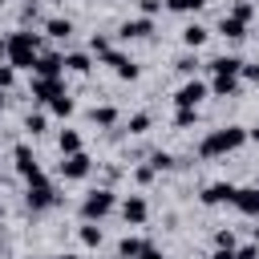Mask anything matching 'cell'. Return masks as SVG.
Segmentation results:
<instances>
[{"mask_svg": "<svg viewBox=\"0 0 259 259\" xmlns=\"http://www.w3.org/2000/svg\"><path fill=\"white\" fill-rule=\"evenodd\" d=\"M243 142H247V130L243 125H223V130H210L198 142V154L202 158H223V154H235Z\"/></svg>", "mask_w": 259, "mask_h": 259, "instance_id": "6da1fadb", "label": "cell"}, {"mask_svg": "<svg viewBox=\"0 0 259 259\" xmlns=\"http://www.w3.org/2000/svg\"><path fill=\"white\" fill-rule=\"evenodd\" d=\"M36 49H40L36 32H12L4 40V53H8V65L12 69H36V57H40Z\"/></svg>", "mask_w": 259, "mask_h": 259, "instance_id": "7a4b0ae2", "label": "cell"}, {"mask_svg": "<svg viewBox=\"0 0 259 259\" xmlns=\"http://www.w3.org/2000/svg\"><path fill=\"white\" fill-rule=\"evenodd\" d=\"M109 210H113V190H109V186L89 190V194H85V202H81V219H85V223H101Z\"/></svg>", "mask_w": 259, "mask_h": 259, "instance_id": "3957f363", "label": "cell"}, {"mask_svg": "<svg viewBox=\"0 0 259 259\" xmlns=\"http://www.w3.org/2000/svg\"><path fill=\"white\" fill-rule=\"evenodd\" d=\"M24 202H28V210H49V206L57 202V190L49 186V178H36V182H28Z\"/></svg>", "mask_w": 259, "mask_h": 259, "instance_id": "277c9868", "label": "cell"}, {"mask_svg": "<svg viewBox=\"0 0 259 259\" xmlns=\"http://www.w3.org/2000/svg\"><path fill=\"white\" fill-rule=\"evenodd\" d=\"M235 194H239V186H231V182H210V186L202 190V202H206V206H223V202L235 206Z\"/></svg>", "mask_w": 259, "mask_h": 259, "instance_id": "5b68a950", "label": "cell"}, {"mask_svg": "<svg viewBox=\"0 0 259 259\" xmlns=\"http://www.w3.org/2000/svg\"><path fill=\"white\" fill-rule=\"evenodd\" d=\"M101 61H105V65H109V69H113L117 77H125V81H134V77H138V65H134V61H130L125 53H117V49L101 53Z\"/></svg>", "mask_w": 259, "mask_h": 259, "instance_id": "8992f818", "label": "cell"}, {"mask_svg": "<svg viewBox=\"0 0 259 259\" xmlns=\"http://www.w3.org/2000/svg\"><path fill=\"white\" fill-rule=\"evenodd\" d=\"M206 97V85L202 81H186L178 93H174V101H178V109H198V101Z\"/></svg>", "mask_w": 259, "mask_h": 259, "instance_id": "52a82bcc", "label": "cell"}, {"mask_svg": "<svg viewBox=\"0 0 259 259\" xmlns=\"http://www.w3.org/2000/svg\"><path fill=\"white\" fill-rule=\"evenodd\" d=\"M12 158H16V170H20V174H24V178H28V182H36V178H45V174H40V166H36V158H32V150H28V146H16V150H12Z\"/></svg>", "mask_w": 259, "mask_h": 259, "instance_id": "ba28073f", "label": "cell"}, {"mask_svg": "<svg viewBox=\"0 0 259 259\" xmlns=\"http://www.w3.org/2000/svg\"><path fill=\"white\" fill-rule=\"evenodd\" d=\"M89 170H93V162H89V154H85V150H81V154H69V158L61 162V174H65V178H73V182H77V178H85Z\"/></svg>", "mask_w": 259, "mask_h": 259, "instance_id": "9c48e42d", "label": "cell"}, {"mask_svg": "<svg viewBox=\"0 0 259 259\" xmlns=\"http://www.w3.org/2000/svg\"><path fill=\"white\" fill-rule=\"evenodd\" d=\"M65 89H61V77H32V97L36 101H53V97H61Z\"/></svg>", "mask_w": 259, "mask_h": 259, "instance_id": "30bf717a", "label": "cell"}, {"mask_svg": "<svg viewBox=\"0 0 259 259\" xmlns=\"http://www.w3.org/2000/svg\"><path fill=\"white\" fill-rule=\"evenodd\" d=\"M154 32V24H150V16H138V20H125L121 28H117V36L121 40H142V36H150Z\"/></svg>", "mask_w": 259, "mask_h": 259, "instance_id": "8fae6325", "label": "cell"}, {"mask_svg": "<svg viewBox=\"0 0 259 259\" xmlns=\"http://www.w3.org/2000/svg\"><path fill=\"white\" fill-rule=\"evenodd\" d=\"M235 210L255 219V214H259V186H243V190L235 194Z\"/></svg>", "mask_w": 259, "mask_h": 259, "instance_id": "7c38bea8", "label": "cell"}, {"mask_svg": "<svg viewBox=\"0 0 259 259\" xmlns=\"http://www.w3.org/2000/svg\"><path fill=\"white\" fill-rule=\"evenodd\" d=\"M61 69H65V57H57V53H40L36 57V77H61Z\"/></svg>", "mask_w": 259, "mask_h": 259, "instance_id": "4fadbf2b", "label": "cell"}, {"mask_svg": "<svg viewBox=\"0 0 259 259\" xmlns=\"http://www.w3.org/2000/svg\"><path fill=\"white\" fill-rule=\"evenodd\" d=\"M121 214H125V223H134V227L146 223V198H142V194H130V198L121 202Z\"/></svg>", "mask_w": 259, "mask_h": 259, "instance_id": "5bb4252c", "label": "cell"}, {"mask_svg": "<svg viewBox=\"0 0 259 259\" xmlns=\"http://www.w3.org/2000/svg\"><path fill=\"white\" fill-rule=\"evenodd\" d=\"M210 69H214V77H239L243 73V61L239 57H214Z\"/></svg>", "mask_w": 259, "mask_h": 259, "instance_id": "9a60e30c", "label": "cell"}, {"mask_svg": "<svg viewBox=\"0 0 259 259\" xmlns=\"http://www.w3.org/2000/svg\"><path fill=\"white\" fill-rule=\"evenodd\" d=\"M45 32H49V36H57V40H69V36H73V20L53 16V20H45Z\"/></svg>", "mask_w": 259, "mask_h": 259, "instance_id": "2e32d148", "label": "cell"}, {"mask_svg": "<svg viewBox=\"0 0 259 259\" xmlns=\"http://www.w3.org/2000/svg\"><path fill=\"white\" fill-rule=\"evenodd\" d=\"M219 32H223V36H231V40H243V36H247V24H243L239 16H223Z\"/></svg>", "mask_w": 259, "mask_h": 259, "instance_id": "e0dca14e", "label": "cell"}, {"mask_svg": "<svg viewBox=\"0 0 259 259\" xmlns=\"http://www.w3.org/2000/svg\"><path fill=\"white\" fill-rule=\"evenodd\" d=\"M89 121L101 125V130H109V125H117V109H113V105H97V109L89 113Z\"/></svg>", "mask_w": 259, "mask_h": 259, "instance_id": "ac0fdd59", "label": "cell"}, {"mask_svg": "<svg viewBox=\"0 0 259 259\" xmlns=\"http://www.w3.org/2000/svg\"><path fill=\"white\" fill-rule=\"evenodd\" d=\"M142 251H146V243H142V239H134V235H125V239L117 243V255H121V259H138Z\"/></svg>", "mask_w": 259, "mask_h": 259, "instance_id": "d6986e66", "label": "cell"}, {"mask_svg": "<svg viewBox=\"0 0 259 259\" xmlns=\"http://www.w3.org/2000/svg\"><path fill=\"white\" fill-rule=\"evenodd\" d=\"M202 40H206V28H202V24H186V28H182V45H186V49H198Z\"/></svg>", "mask_w": 259, "mask_h": 259, "instance_id": "ffe728a7", "label": "cell"}, {"mask_svg": "<svg viewBox=\"0 0 259 259\" xmlns=\"http://www.w3.org/2000/svg\"><path fill=\"white\" fill-rule=\"evenodd\" d=\"M219 97H235L239 93V77H214V85H210Z\"/></svg>", "mask_w": 259, "mask_h": 259, "instance_id": "44dd1931", "label": "cell"}, {"mask_svg": "<svg viewBox=\"0 0 259 259\" xmlns=\"http://www.w3.org/2000/svg\"><path fill=\"white\" fill-rule=\"evenodd\" d=\"M69 154H81V138H77L73 130L61 134V158H69Z\"/></svg>", "mask_w": 259, "mask_h": 259, "instance_id": "7402d4cb", "label": "cell"}, {"mask_svg": "<svg viewBox=\"0 0 259 259\" xmlns=\"http://www.w3.org/2000/svg\"><path fill=\"white\" fill-rule=\"evenodd\" d=\"M89 65H93V61H89L85 53H69V57H65V69H73V73H89Z\"/></svg>", "mask_w": 259, "mask_h": 259, "instance_id": "603a6c76", "label": "cell"}, {"mask_svg": "<svg viewBox=\"0 0 259 259\" xmlns=\"http://www.w3.org/2000/svg\"><path fill=\"white\" fill-rule=\"evenodd\" d=\"M81 243H85V247H97V243H101V227H97V223H85V227H81Z\"/></svg>", "mask_w": 259, "mask_h": 259, "instance_id": "cb8c5ba5", "label": "cell"}, {"mask_svg": "<svg viewBox=\"0 0 259 259\" xmlns=\"http://www.w3.org/2000/svg\"><path fill=\"white\" fill-rule=\"evenodd\" d=\"M49 105H53V113H61V117H69V113H73V97H69V93H61V97H53Z\"/></svg>", "mask_w": 259, "mask_h": 259, "instance_id": "d4e9b609", "label": "cell"}, {"mask_svg": "<svg viewBox=\"0 0 259 259\" xmlns=\"http://www.w3.org/2000/svg\"><path fill=\"white\" fill-rule=\"evenodd\" d=\"M170 4V12H198L206 0H166Z\"/></svg>", "mask_w": 259, "mask_h": 259, "instance_id": "484cf974", "label": "cell"}, {"mask_svg": "<svg viewBox=\"0 0 259 259\" xmlns=\"http://www.w3.org/2000/svg\"><path fill=\"white\" fill-rule=\"evenodd\" d=\"M150 130V113H134L130 117V134H146Z\"/></svg>", "mask_w": 259, "mask_h": 259, "instance_id": "4316f807", "label": "cell"}, {"mask_svg": "<svg viewBox=\"0 0 259 259\" xmlns=\"http://www.w3.org/2000/svg\"><path fill=\"white\" fill-rule=\"evenodd\" d=\"M150 166H154V170H170V166H174V158L158 150V154H150Z\"/></svg>", "mask_w": 259, "mask_h": 259, "instance_id": "83f0119b", "label": "cell"}, {"mask_svg": "<svg viewBox=\"0 0 259 259\" xmlns=\"http://www.w3.org/2000/svg\"><path fill=\"white\" fill-rule=\"evenodd\" d=\"M251 12H255V8H251V4H247V0H239V4H235V8H231V16H239V20H243V24H247V20H251Z\"/></svg>", "mask_w": 259, "mask_h": 259, "instance_id": "f1b7e54d", "label": "cell"}, {"mask_svg": "<svg viewBox=\"0 0 259 259\" xmlns=\"http://www.w3.org/2000/svg\"><path fill=\"white\" fill-rule=\"evenodd\" d=\"M174 125H182V130L194 125V109H178V113H174Z\"/></svg>", "mask_w": 259, "mask_h": 259, "instance_id": "f546056e", "label": "cell"}, {"mask_svg": "<svg viewBox=\"0 0 259 259\" xmlns=\"http://www.w3.org/2000/svg\"><path fill=\"white\" fill-rule=\"evenodd\" d=\"M24 130H28V134H40V130H45V117H40V113H28Z\"/></svg>", "mask_w": 259, "mask_h": 259, "instance_id": "4dcf8cb0", "label": "cell"}, {"mask_svg": "<svg viewBox=\"0 0 259 259\" xmlns=\"http://www.w3.org/2000/svg\"><path fill=\"white\" fill-rule=\"evenodd\" d=\"M235 259H259V243H247V247H239V251H235Z\"/></svg>", "mask_w": 259, "mask_h": 259, "instance_id": "1f68e13d", "label": "cell"}, {"mask_svg": "<svg viewBox=\"0 0 259 259\" xmlns=\"http://www.w3.org/2000/svg\"><path fill=\"white\" fill-rule=\"evenodd\" d=\"M194 69H198L194 57H178V73H194Z\"/></svg>", "mask_w": 259, "mask_h": 259, "instance_id": "d6a6232c", "label": "cell"}, {"mask_svg": "<svg viewBox=\"0 0 259 259\" xmlns=\"http://www.w3.org/2000/svg\"><path fill=\"white\" fill-rule=\"evenodd\" d=\"M154 174H158V170H154V166H150V162H146V166H138V182H150V178H154Z\"/></svg>", "mask_w": 259, "mask_h": 259, "instance_id": "836d02e7", "label": "cell"}, {"mask_svg": "<svg viewBox=\"0 0 259 259\" xmlns=\"http://www.w3.org/2000/svg\"><path fill=\"white\" fill-rule=\"evenodd\" d=\"M214 243H219V247H235V235H231V231H219Z\"/></svg>", "mask_w": 259, "mask_h": 259, "instance_id": "e575fe53", "label": "cell"}, {"mask_svg": "<svg viewBox=\"0 0 259 259\" xmlns=\"http://www.w3.org/2000/svg\"><path fill=\"white\" fill-rule=\"evenodd\" d=\"M12 85V65H0V89Z\"/></svg>", "mask_w": 259, "mask_h": 259, "instance_id": "d590c367", "label": "cell"}, {"mask_svg": "<svg viewBox=\"0 0 259 259\" xmlns=\"http://www.w3.org/2000/svg\"><path fill=\"white\" fill-rule=\"evenodd\" d=\"M243 77L247 81H259V65H243Z\"/></svg>", "mask_w": 259, "mask_h": 259, "instance_id": "8d00e7d4", "label": "cell"}, {"mask_svg": "<svg viewBox=\"0 0 259 259\" xmlns=\"http://www.w3.org/2000/svg\"><path fill=\"white\" fill-rule=\"evenodd\" d=\"M210 259H235V247H219V251H214Z\"/></svg>", "mask_w": 259, "mask_h": 259, "instance_id": "74e56055", "label": "cell"}, {"mask_svg": "<svg viewBox=\"0 0 259 259\" xmlns=\"http://www.w3.org/2000/svg\"><path fill=\"white\" fill-rule=\"evenodd\" d=\"M138 259H162V251H158V247H150V243H146V251H142V255H138Z\"/></svg>", "mask_w": 259, "mask_h": 259, "instance_id": "f35d334b", "label": "cell"}, {"mask_svg": "<svg viewBox=\"0 0 259 259\" xmlns=\"http://www.w3.org/2000/svg\"><path fill=\"white\" fill-rule=\"evenodd\" d=\"M247 138H251V142H259V125H255V130H247Z\"/></svg>", "mask_w": 259, "mask_h": 259, "instance_id": "ab89813d", "label": "cell"}, {"mask_svg": "<svg viewBox=\"0 0 259 259\" xmlns=\"http://www.w3.org/2000/svg\"><path fill=\"white\" fill-rule=\"evenodd\" d=\"M255 243H259V227H255Z\"/></svg>", "mask_w": 259, "mask_h": 259, "instance_id": "60d3db41", "label": "cell"}, {"mask_svg": "<svg viewBox=\"0 0 259 259\" xmlns=\"http://www.w3.org/2000/svg\"><path fill=\"white\" fill-rule=\"evenodd\" d=\"M61 259H77V255H61Z\"/></svg>", "mask_w": 259, "mask_h": 259, "instance_id": "b9f144b4", "label": "cell"}, {"mask_svg": "<svg viewBox=\"0 0 259 259\" xmlns=\"http://www.w3.org/2000/svg\"><path fill=\"white\" fill-rule=\"evenodd\" d=\"M49 259H61V255H49Z\"/></svg>", "mask_w": 259, "mask_h": 259, "instance_id": "7bdbcfd3", "label": "cell"}, {"mask_svg": "<svg viewBox=\"0 0 259 259\" xmlns=\"http://www.w3.org/2000/svg\"><path fill=\"white\" fill-rule=\"evenodd\" d=\"M0 8H4V0H0Z\"/></svg>", "mask_w": 259, "mask_h": 259, "instance_id": "ee69618b", "label": "cell"}, {"mask_svg": "<svg viewBox=\"0 0 259 259\" xmlns=\"http://www.w3.org/2000/svg\"><path fill=\"white\" fill-rule=\"evenodd\" d=\"M0 93H4V89H0ZM0 101H4V97H0Z\"/></svg>", "mask_w": 259, "mask_h": 259, "instance_id": "f6af8a7d", "label": "cell"}, {"mask_svg": "<svg viewBox=\"0 0 259 259\" xmlns=\"http://www.w3.org/2000/svg\"><path fill=\"white\" fill-rule=\"evenodd\" d=\"M117 259H121V255H117Z\"/></svg>", "mask_w": 259, "mask_h": 259, "instance_id": "bcb514c9", "label": "cell"}]
</instances>
